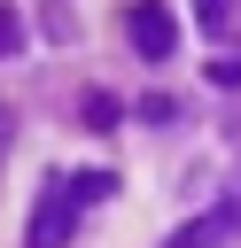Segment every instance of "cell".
<instances>
[{"label":"cell","instance_id":"6da1fadb","mask_svg":"<svg viewBox=\"0 0 241 248\" xmlns=\"http://www.w3.org/2000/svg\"><path fill=\"white\" fill-rule=\"evenodd\" d=\"M109 194H117L109 170H54V178L39 186V202H31V232H23V248H70L78 217H86L93 202H109Z\"/></svg>","mask_w":241,"mask_h":248},{"label":"cell","instance_id":"7a4b0ae2","mask_svg":"<svg viewBox=\"0 0 241 248\" xmlns=\"http://www.w3.org/2000/svg\"><path fill=\"white\" fill-rule=\"evenodd\" d=\"M124 39H132L140 62H171V54H179V23H171L163 0H132V8H124Z\"/></svg>","mask_w":241,"mask_h":248},{"label":"cell","instance_id":"3957f363","mask_svg":"<svg viewBox=\"0 0 241 248\" xmlns=\"http://www.w3.org/2000/svg\"><path fill=\"white\" fill-rule=\"evenodd\" d=\"M241 240V202H218V209H202V217H187L163 248H233Z\"/></svg>","mask_w":241,"mask_h":248},{"label":"cell","instance_id":"277c9868","mask_svg":"<svg viewBox=\"0 0 241 248\" xmlns=\"http://www.w3.org/2000/svg\"><path fill=\"white\" fill-rule=\"evenodd\" d=\"M117 116H124V108H117V93H86V124H93V132H109Z\"/></svg>","mask_w":241,"mask_h":248},{"label":"cell","instance_id":"5b68a950","mask_svg":"<svg viewBox=\"0 0 241 248\" xmlns=\"http://www.w3.org/2000/svg\"><path fill=\"white\" fill-rule=\"evenodd\" d=\"M16 46H23V16H16V8H0V62H8Z\"/></svg>","mask_w":241,"mask_h":248},{"label":"cell","instance_id":"8992f818","mask_svg":"<svg viewBox=\"0 0 241 248\" xmlns=\"http://www.w3.org/2000/svg\"><path fill=\"white\" fill-rule=\"evenodd\" d=\"M225 16H233V0H194V23L202 31H225Z\"/></svg>","mask_w":241,"mask_h":248},{"label":"cell","instance_id":"52a82bcc","mask_svg":"<svg viewBox=\"0 0 241 248\" xmlns=\"http://www.w3.org/2000/svg\"><path fill=\"white\" fill-rule=\"evenodd\" d=\"M210 78H218V85H241V54H218V62H210Z\"/></svg>","mask_w":241,"mask_h":248}]
</instances>
